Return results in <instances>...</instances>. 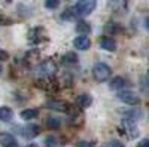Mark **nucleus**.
I'll list each match as a JSON object with an SVG mask.
<instances>
[{
    "label": "nucleus",
    "instance_id": "f257e3e1",
    "mask_svg": "<svg viewBox=\"0 0 149 147\" xmlns=\"http://www.w3.org/2000/svg\"><path fill=\"white\" fill-rule=\"evenodd\" d=\"M97 8V0H78V3L73 6L76 17H86Z\"/></svg>",
    "mask_w": 149,
    "mask_h": 147
},
{
    "label": "nucleus",
    "instance_id": "5701e85b",
    "mask_svg": "<svg viewBox=\"0 0 149 147\" xmlns=\"http://www.w3.org/2000/svg\"><path fill=\"white\" fill-rule=\"evenodd\" d=\"M145 27H146V28H148V30H149V18H148V19H146V21H145Z\"/></svg>",
    "mask_w": 149,
    "mask_h": 147
},
{
    "label": "nucleus",
    "instance_id": "ddd939ff",
    "mask_svg": "<svg viewBox=\"0 0 149 147\" xmlns=\"http://www.w3.org/2000/svg\"><path fill=\"white\" fill-rule=\"evenodd\" d=\"M14 117V113H12V108L9 107H0V120L2 122H9Z\"/></svg>",
    "mask_w": 149,
    "mask_h": 147
},
{
    "label": "nucleus",
    "instance_id": "f03ea898",
    "mask_svg": "<svg viewBox=\"0 0 149 147\" xmlns=\"http://www.w3.org/2000/svg\"><path fill=\"white\" fill-rule=\"evenodd\" d=\"M110 75H112V70L104 63H97L93 68V76L97 82H104L106 79L110 77Z\"/></svg>",
    "mask_w": 149,
    "mask_h": 147
},
{
    "label": "nucleus",
    "instance_id": "423d86ee",
    "mask_svg": "<svg viewBox=\"0 0 149 147\" xmlns=\"http://www.w3.org/2000/svg\"><path fill=\"white\" fill-rule=\"evenodd\" d=\"M0 146L2 147H19L17 138L9 132H0Z\"/></svg>",
    "mask_w": 149,
    "mask_h": 147
},
{
    "label": "nucleus",
    "instance_id": "7ed1b4c3",
    "mask_svg": "<svg viewBox=\"0 0 149 147\" xmlns=\"http://www.w3.org/2000/svg\"><path fill=\"white\" fill-rule=\"evenodd\" d=\"M118 98L122 101V103H125L128 106H137L140 103V98L139 95L133 92V91H125V89H122L118 92Z\"/></svg>",
    "mask_w": 149,
    "mask_h": 147
},
{
    "label": "nucleus",
    "instance_id": "dca6fc26",
    "mask_svg": "<svg viewBox=\"0 0 149 147\" xmlns=\"http://www.w3.org/2000/svg\"><path fill=\"white\" fill-rule=\"evenodd\" d=\"M48 126L51 128V129H58V128H60V120H58L57 117L48 119Z\"/></svg>",
    "mask_w": 149,
    "mask_h": 147
},
{
    "label": "nucleus",
    "instance_id": "412c9836",
    "mask_svg": "<svg viewBox=\"0 0 149 147\" xmlns=\"http://www.w3.org/2000/svg\"><path fill=\"white\" fill-rule=\"evenodd\" d=\"M6 59H9V54L3 49H0V61H6Z\"/></svg>",
    "mask_w": 149,
    "mask_h": 147
},
{
    "label": "nucleus",
    "instance_id": "6e6552de",
    "mask_svg": "<svg viewBox=\"0 0 149 147\" xmlns=\"http://www.w3.org/2000/svg\"><path fill=\"white\" fill-rule=\"evenodd\" d=\"M39 68H40L43 76H52L54 71H55V63L52 59H46V61H43V63L40 64Z\"/></svg>",
    "mask_w": 149,
    "mask_h": 147
},
{
    "label": "nucleus",
    "instance_id": "0eeeda50",
    "mask_svg": "<svg viewBox=\"0 0 149 147\" xmlns=\"http://www.w3.org/2000/svg\"><path fill=\"white\" fill-rule=\"evenodd\" d=\"M73 45L76 49H79V51H86V49H90V46H91V40L88 39V36L81 34L73 40Z\"/></svg>",
    "mask_w": 149,
    "mask_h": 147
},
{
    "label": "nucleus",
    "instance_id": "20e7f679",
    "mask_svg": "<svg viewBox=\"0 0 149 147\" xmlns=\"http://www.w3.org/2000/svg\"><path fill=\"white\" fill-rule=\"evenodd\" d=\"M46 107L54 110V112H60V113H67L69 110H70L69 103H66L63 100H49L46 103Z\"/></svg>",
    "mask_w": 149,
    "mask_h": 147
},
{
    "label": "nucleus",
    "instance_id": "a211bd4d",
    "mask_svg": "<svg viewBox=\"0 0 149 147\" xmlns=\"http://www.w3.org/2000/svg\"><path fill=\"white\" fill-rule=\"evenodd\" d=\"M64 61H66V63H76V61H78V57H76V54L69 52V54H66Z\"/></svg>",
    "mask_w": 149,
    "mask_h": 147
},
{
    "label": "nucleus",
    "instance_id": "6ab92c4d",
    "mask_svg": "<svg viewBox=\"0 0 149 147\" xmlns=\"http://www.w3.org/2000/svg\"><path fill=\"white\" fill-rule=\"evenodd\" d=\"M104 147H124V144L119 140H110L109 143L104 144Z\"/></svg>",
    "mask_w": 149,
    "mask_h": 147
},
{
    "label": "nucleus",
    "instance_id": "4be33fe9",
    "mask_svg": "<svg viewBox=\"0 0 149 147\" xmlns=\"http://www.w3.org/2000/svg\"><path fill=\"white\" fill-rule=\"evenodd\" d=\"M137 147H149V138L142 140V141L139 143V146H137Z\"/></svg>",
    "mask_w": 149,
    "mask_h": 147
},
{
    "label": "nucleus",
    "instance_id": "f8f14e48",
    "mask_svg": "<svg viewBox=\"0 0 149 147\" xmlns=\"http://www.w3.org/2000/svg\"><path fill=\"white\" fill-rule=\"evenodd\" d=\"M76 103H78V106H79V107L86 108V107H90V106H91L93 98H91V95H88V94H82V95H79V97H78Z\"/></svg>",
    "mask_w": 149,
    "mask_h": 147
},
{
    "label": "nucleus",
    "instance_id": "9b49d317",
    "mask_svg": "<svg viewBox=\"0 0 149 147\" xmlns=\"http://www.w3.org/2000/svg\"><path fill=\"white\" fill-rule=\"evenodd\" d=\"M19 116L24 120H31V119L39 116V110H37V108H26V110H22V112H21Z\"/></svg>",
    "mask_w": 149,
    "mask_h": 147
},
{
    "label": "nucleus",
    "instance_id": "f3484780",
    "mask_svg": "<svg viewBox=\"0 0 149 147\" xmlns=\"http://www.w3.org/2000/svg\"><path fill=\"white\" fill-rule=\"evenodd\" d=\"M60 5V0H45V6L48 9H57Z\"/></svg>",
    "mask_w": 149,
    "mask_h": 147
},
{
    "label": "nucleus",
    "instance_id": "4468645a",
    "mask_svg": "<svg viewBox=\"0 0 149 147\" xmlns=\"http://www.w3.org/2000/svg\"><path fill=\"white\" fill-rule=\"evenodd\" d=\"M76 31L78 33H81V34H86V33H90L91 31V26L86 21H79L78 24H76Z\"/></svg>",
    "mask_w": 149,
    "mask_h": 147
},
{
    "label": "nucleus",
    "instance_id": "393cba45",
    "mask_svg": "<svg viewBox=\"0 0 149 147\" xmlns=\"http://www.w3.org/2000/svg\"><path fill=\"white\" fill-rule=\"evenodd\" d=\"M2 70H3V68H2V66H0V73H2Z\"/></svg>",
    "mask_w": 149,
    "mask_h": 147
},
{
    "label": "nucleus",
    "instance_id": "b1692460",
    "mask_svg": "<svg viewBox=\"0 0 149 147\" xmlns=\"http://www.w3.org/2000/svg\"><path fill=\"white\" fill-rule=\"evenodd\" d=\"M26 147H39V146H37V144H34V143H33V144H27Z\"/></svg>",
    "mask_w": 149,
    "mask_h": 147
},
{
    "label": "nucleus",
    "instance_id": "2eb2a0df",
    "mask_svg": "<svg viewBox=\"0 0 149 147\" xmlns=\"http://www.w3.org/2000/svg\"><path fill=\"white\" fill-rule=\"evenodd\" d=\"M121 113H125L127 119L130 120H136L140 117V110H121Z\"/></svg>",
    "mask_w": 149,
    "mask_h": 147
},
{
    "label": "nucleus",
    "instance_id": "9d476101",
    "mask_svg": "<svg viewBox=\"0 0 149 147\" xmlns=\"http://www.w3.org/2000/svg\"><path fill=\"white\" fill-rule=\"evenodd\" d=\"M100 48H103L104 51L113 52V51H116V42L112 37H109V36H103L100 39Z\"/></svg>",
    "mask_w": 149,
    "mask_h": 147
},
{
    "label": "nucleus",
    "instance_id": "39448f33",
    "mask_svg": "<svg viewBox=\"0 0 149 147\" xmlns=\"http://www.w3.org/2000/svg\"><path fill=\"white\" fill-rule=\"evenodd\" d=\"M18 132L24 138H34L36 135L40 134V126L39 125H26L18 129Z\"/></svg>",
    "mask_w": 149,
    "mask_h": 147
},
{
    "label": "nucleus",
    "instance_id": "aec40b11",
    "mask_svg": "<svg viewBox=\"0 0 149 147\" xmlns=\"http://www.w3.org/2000/svg\"><path fill=\"white\" fill-rule=\"evenodd\" d=\"M76 147H94V143L91 141H81L76 144Z\"/></svg>",
    "mask_w": 149,
    "mask_h": 147
},
{
    "label": "nucleus",
    "instance_id": "1a4fd4ad",
    "mask_svg": "<svg viewBox=\"0 0 149 147\" xmlns=\"http://www.w3.org/2000/svg\"><path fill=\"white\" fill-rule=\"evenodd\" d=\"M127 85H128V83H127L125 79L118 76V77H115V79H112V80H110L109 86H110L112 91H118V92H119V91H122V89H125V88H127Z\"/></svg>",
    "mask_w": 149,
    "mask_h": 147
}]
</instances>
